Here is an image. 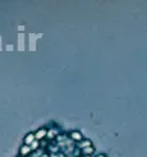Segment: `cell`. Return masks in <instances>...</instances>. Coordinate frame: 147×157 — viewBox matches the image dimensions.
Masks as SVG:
<instances>
[{
  "label": "cell",
  "mask_w": 147,
  "mask_h": 157,
  "mask_svg": "<svg viewBox=\"0 0 147 157\" xmlns=\"http://www.w3.org/2000/svg\"><path fill=\"white\" fill-rule=\"evenodd\" d=\"M83 151V153L86 155V156H91L93 152H95V150H93V147L91 146V147H87V148H84V150H82Z\"/></svg>",
  "instance_id": "cell-6"
},
{
  "label": "cell",
  "mask_w": 147,
  "mask_h": 157,
  "mask_svg": "<svg viewBox=\"0 0 147 157\" xmlns=\"http://www.w3.org/2000/svg\"><path fill=\"white\" fill-rule=\"evenodd\" d=\"M56 134H58V130L56 129H50L49 132H47V137H49V139H53Z\"/></svg>",
  "instance_id": "cell-7"
},
{
  "label": "cell",
  "mask_w": 147,
  "mask_h": 157,
  "mask_svg": "<svg viewBox=\"0 0 147 157\" xmlns=\"http://www.w3.org/2000/svg\"><path fill=\"white\" fill-rule=\"evenodd\" d=\"M97 157H105V155H100V156H97Z\"/></svg>",
  "instance_id": "cell-10"
},
{
  "label": "cell",
  "mask_w": 147,
  "mask_h": 157,
  "mask_svg": "<svg viewBox=\"0 0 147 157\" xmlns=\"http://www.w3.org/2000/svg\"><path fill=\"white\" fill-rule=\"evenodd\" d=\"M86 157H91V156H86Z\"/></svg>",
  "instance_id": "cell-12"
},
{
  "label": "cell",
  "mask_w": 147,
  "mask_h": 157,
  "mask_svg": "<svg viewBox=\"0 0 147 157\" xmlns=\"http://www.w3.org/2000/svg\"><path fill=\"white\" fill-rule=\"evenodd\" d=\"M39 146H40V142L36 139V141H35L34 143H32L30 147H31V150H32V151H35V150H37V148H39Z\"/></svg>",
  "instance_id": "cell-8"
},
{
  "label": "cell",
  "mask_w": 147,
  "mask_h": 157,
  "mask_svg": "<svg viewBox=\"0 0 147 157\" xmlns=\"http://www.w3.org/2000/svg\"><path fill=\"white\" fill-rule=\"evenodd\" d=\"M35 141H36L35 134H32V133H30V134H27V135H26V138H25V144H26V146H31Z\"/></svg>",
  "instance_id": "cell-1"
},
{
  "label": "cell",
  "mask_w": 147,
  "mask_h": 157,
  "mask_svg": "<svg viewBox=\"0 0 147 157\" xmlns=\"http://www.w3.org/2000/svg\"><path fill=\"white\" fill-rule=\"evenodd\" d=\"M31 151H32V150H31V147H30V146H26V144H23V146L21 147V150H19L21 156H23V157L30 155V153H31Z\"/></svg>",
  "instance_id": "cell-3"
},
{
  "label": "cell",
  "mask_w": 147,
  "mask_h": 157,
  "mask_svg": "<svg viewBox=\"0 0 147 157\" xmlns=\"http://www.w3.org/2000/svg\"><path fill=\"white\" fill-rule=\"evenodd\" d=\"M47 135V130L46 129H39L36 133H35V138L37 141H40V139H42L44 137H46Z\"/></svg>",
  "instance_id": "cell-2"
},
{
  "label": "cell",
  "mask_w": 147,
  "mask_h": 157,
  "mask_svg": "<svg viewBox=\"0 0 147 157\" xmlns=\"http://www.w3.org/2000/svg\"><path fill=\"white\" fill-rule=\"evenodd\" d=\"M42 157H49V156H47V155H44V156H42Z\"/></svg>",
  "instance_id": "cell-11"
},
{
  "label": "cell",
  "mask_w": 147,
  "mask_h": 157,
  "mask_svg": "<svg viewBox=\"0 0 147 157\" xmlns=\"http://www.w3.org/2000/svg\"><path fill=\"white\" fill-rule=\"evenodd\" d=\"M50 157H60V156H58V155H55V153H53V155H50Z\"/></svg>",
  "instance_id": "cell-9"
},
{
  "label": "cell",
  "mask_w": 147,
  "mask_h": 157,
  "mask_svg": "<svg viewBox=\"0 0 147 157\" xmlns=\"http://www.w3.org/2000/svg\"><path fill=\"white\" fill-rule=\"evenodd\" d=\"M70 138H72L73 141L81 142V141H82V134H81L79 132H72V134H70Z\"/></svg>",
  "instance_id": "cell-5"
},
{
  "label": "cell",
  "mask_w": 147,
  "mask_h": 157,
  "mask_svg": "<svg viewBox=\"0 0 147 157\" xmlns=\"http://www.w3.org/2000/svg\"><path fill=\"white\" fill-rule=\"evenodd\" d=\"M60 157H64V156H61V155H60Z\"/></svg>",
  "instance_id": "cell-13"
},
{
  "label": "cell",
  "mask_w": 147,
  "mask_h": 157,
  "mask_svg": "<svg viewBox=\"0 0 147 157\" xmlns=\"http://www.w3.org/2000/svg\"><path fill=\"white\" fill-rule=\"evenodd\" d=\"M91 146H92V144H91V141H88V139L81 141L79 143H78V147H79V148H82V150L87 148V147H91Z\"/></svg>",
  "instance_id": "cell-4"
}]
</instances>
